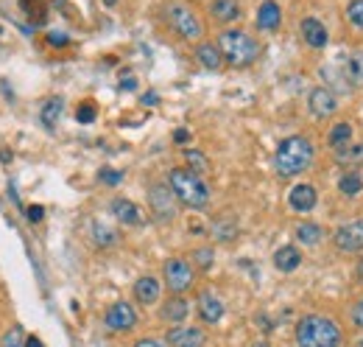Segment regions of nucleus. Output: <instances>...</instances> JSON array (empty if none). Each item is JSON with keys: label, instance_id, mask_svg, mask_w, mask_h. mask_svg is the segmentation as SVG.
<instances>
[{"label": "nucleus", "instance_id": "f257e3e1", "mask_svg": "<svg viewBox=\"0 0 363 347\" xmlns=\"http://www.w3.org/2000/svg\"><path fill=\"white\" fill-rule=\"evenodd\" d=\"M313 157H316V148H313V143L305 134L285 137L277 146V151H274V171H277V177H282V180L299 177V174H305L310 168Z\"/></svg>", "mask_w": 363, "mask_h": 347}, {"label": "nucleus", "instance_id": "f03ea898", "mask_svg": "<svg viewBox=\"0 0 363 347\" xmlns=\"http://www.w3.org/2000/svg\"><path fill=\"white\" fill-rule=\"evenodd\" d=\"M293 339H296V347H341L344 333L332 316L307 314L296 322Z\"/></svg>", "mask_w": 363, "mask_h": 347}, {"label": "nucleus", "instance_id": "7ed1b4c3", "mask_svg": "<svg viewBox=\"0 0 363 347\" xmlns=\"http://www.w3.org/2000/svg\"><path fill=\"white\" fill-rule=\"evenodd\" d=\"M168 185L176 194V199L191 210H204L210 205V185L204 183L202 174L191 168H173L168 174Z\"/></svg>", "mask_w": 363, "mask_h": 347}, {"label": "nucleus", "instance_id": "20e7f679", "mask_svg": "<svg viewBox=\"0 0 363 347\" xmlns=\"http://www.w3.org/2000/svg\"><path fill=\"white\" fill-rule=\"evenodd\" d=\"M218 48L232 68H249L260 56V43L246 31H224L218 37Z\"/></svg>", "mask_w": 363, "mask_h": 347}, {"label": "nucleus", "instance_id": "39448f33", "mask_svg": "<svg viewBox=\"0 0 363 347\" xmlns=\"http://www.w3.org/2000/svg\"><path fill=\"white\" fill-rule=\"evenodd\" d=\"M162 280H165V288L170 294H188L196 283V272L191 266V261L185 258H168L165 266H162Z\"/></svg>", "mask_w": 363, "mask_h": 347}, {"label": "nucleus", "instance_id": "423d86ee", "mask_svg": "<svg viewBox=\"0 0 363 347\" xmlns=\"http://www.w3.org/2000/svg\"><path fill=\"white\" fill-rule=\"evenodd\" d=\"M176 202H179V199H176V194L170 191V185L154 183V185L148 188V208H151V216H154L156 222H162V224L173 222L176 213H179Z\"/></svg>", "mask_w": 363, "mask_h": 347}, {"label": "nucleus", "instance_id": "0eeeda50", "mask_svg": "<svg viewBox=\"0 0 363 347\" xmlns=\"http://www.w3.org/2000/svg\"><path fill=\"white\" fill-rule=\"evenodd\" d=\"M168 23H170V29H173L182 40H199V37L204 34V29H202L196 12L188 9V6H182V3H173V6L168 9Z\"/></svg>", "mask_w": 363, "mask_h": 347}, {"label": "nucleus", "instance_id": "6e6552de", "mask_svg": "<svg viewBox=\"0 0 363 347\" xmlns=\"http://www.w3.org/2000/svg\"><path fill=\"white\" fill-rule=\"evenodd\" d=\"M332 247L338 252H363V219H352V222H344L335 233H332Z\"/></svg>", "mask_w": 363, "mask_h": 347}, {"label": "nucleus", "instance_id": "1a4fd4ad", "mask_svg": "<svg viewBox=\"0 0 363 347\" xmlns=\"http://www.w3.org/2000/svg\"><path fill=\"white\" fill-rule=\"evenodd\" d=\"M104 325H106V330H112V333H129V330H134V325H137V311L129 305V302H112L109 308H106V314H104Z\"/></svg>", "mask_w": 363, "mask_h": 347}, {"label": "nucleus", "instance_id": "9d476101", "mask_svg": "<svg viewBox=\"0 0 363 347\" xmlns=\"http://www.w3.org/2000/svg\"><path fill=\"white\" fill-rule=\"evenodd\" d=\"M165 344L168 347H207V333L202 327L176 325L165 333Z\"/></svg>", "mask_w": 363, "mask_h": 347}, {"label": "nucleus", "instance_id": "9b49d317", "mask_svg": "<svg viewBox=\"0 0 363 347\" xmlns=\"http://www.w3.org/2000/svg\"><path fill=\"white\" fill-rule=\"evenodd\" d=\"M307 107H310V112H313L316 118L324 121V118H330V115L338 112V98H335L332 90L316 87V90H310V95H307Z\"/></svg>", "mask_w": 363, "mask_h": 347}, {"label": "nucleus", "instance_id": "f8f14e48", "mask_svg": "<svg viewBox=\"0 0 363 347\" xmlns=\"http://www.w3.org/2000/svg\"><path fill=\"white\" fill-rule=\"evenodd\" d=\"M191 316V302L179 294H170L162 305H159V319L168 322V325H182Z\"/></svg>", "mask_w": 363, "mask_h": 347}, {"label": "nucleus", "instance_id": "ddd939ff", "mask_svg": "<svg viewBox=\"0 0 363 347\" xmlns=\"http://www.w3.org/2000/svg\"><path fill=\"white\" fill-rule=\"evenodd\" d=\"M196 308H199V316H202L204 325H218L224 319V302L213 291H202Z\"/></svg>", "mask_w": 363, "mask_h": 347}, {"label": "nucleus", "instance_id": "4468645a", "mask_svg": "<svg viewBox=\"0 0 363 347\" xmlns=\"http://www.w3.org/2000/svg\"><path fill=\"white\" fill-rule=\"evenodd\" d=\"M109 210H112V216H115L120 224H129V227H137V224H143V210H140L134 202L123 199V196L112 199Z\"/></svg>", "mask_w": 363, "mask_h": 347}, {"label": "nucleus", "instance_id": "2eb2a0df", "mask_svg": "<svg viewBox=\"0 0 363 347\" xmlns=\"http://www.w3.org/2000/svg\"><path fill=\"white\" fill-rule=\"evenodd\" d=\"M288 202H291V208H293L296 213H310V210L316 208V202H318V194H316L313 185L302 183V185H296V188L288 194Z\"/></svg>", "mask_w": 363, "mask_h": 347}, {"label": "nucleus", "instance_id": "dca6fc26", "mask_svg": "<svg viewBox=\"0 0 363 347\" xmlns=\"http://www.w3.org/2000/svg\"><path fill=\"white\" fill-rule=\"evenodd\" d=\"M341 76H344V82H346L349 87H355V90L363 87V51H352V54L344 59Z\"/></svg>", "mask_w": 363, "mask_h": 347}, {"label": "nucleus", "instance_id": "f3484780", "mask_svg": "<svg viewBox=\"0 0 363 347\" xmlns=\"http://www.w3.org/2000/svg\"><path fill=\"white\" fill-rule=\"evenodd\" d=\"M159 291H162V283L156 277H151V275H143L134 283V300L140 305H154L159 300Z\"/></svg>", "mask_w": 363, "mask_h": 347}, {"label": "nucleus", "instance_id": "a211bd4d", "mask_svg": "<svg viewBox=\"0 0 363 347\" xmlns=\"http://www.w3.org/2000/svg\"><path fill=\"white\" fill-rule=\"evenodd\" d=\"M299 31H302V40H305L310 48H324V45H327V40H330L327 29H324V26H321L316 17H307V20H302Z\"/></svg>", "mask_w": 363, "mask_h": 347}, {"label": "nucleus", "instance_id": "6ab92c4d", "mask_svg": "<svg viewBox=\"0 0 363 347\" xmlns=\"http://www.w3.org/2000/svg\"><path fill=\"white\" fill-rule=\"evenodd\" d=\"M280 20H282V9H280V3H274V0H266V3L257 9V17H255L260 31H274L280 26Z\"/></svg>", "mask_w": 363, "mask_h": 347}, {"label": "nucleus", "instance_id": "aec40b11", "mask_svg": "<svg viewBox=\"0 0 363 347\" xmlns=\"http://www.w3.org/2000/svg\"><path fill=\"white\" fill-rule=\"evenodd\" d=\"M352 123L349 121H338L332 129H330V134H327V146L338 154V151H344V148H349L352 146Z\"/></svg>", "mask_w": 363, "mask_h": 347}, {"label": "nucleus", "instance_id": "412c9836", "mask_svg": "<svg viewBox=\"0 0 363 347\" xmlns=\"http://www.w3.org/2000/svg\"><path fill=\"white\" fill-rule=\"evenodd\" d=\"M210 15L218 23H235V20H241V3L238 0H213Z\"/></svg>", "mask_w": 363, "mask_h": 347}, {"label": "nucleus", "instance_id": "4be33fe9", "mask_svg": "<svg viewBox=\"0 0 363 347\" xmlns=\"http://www.w3.org/2000/svg\"><path fill=\"white\" fill-rule=\"evenodd\" d=\"M299 263H302V252H299L296 247H291V244H285V247H280V249L274 252V266H277L280 272H296Z\"/></svg>", "mask_w": 363, "mask_h": 347}, {"label": "nucleus", "instance_id": "5701e85b", "mask_svg": "<svg viewBox=\"0 0 363 347\" xmlns=\"http://www.w3.org/2000/svg\"><path fill=\"white\" fill-rule=\"evenodd\" d=\"M196 59H199L202 68H207V70H218V68L224 65V54H221V48H218L216 43H202V45L196 48Z\"/></svg>", "mask_w": 363, "mask_h": 347}, {"label": "nucleus", "instance_id": "b1692460", "mask_svg": "<svg viewBox=\"0 0 363 347\" xmlns=\"http://www.w3.org/2000/svg\"><path fill=\"white\" fill-rule=\"evenodd\" d=\"M293 236H296L299 244H305V247H316V244L324 238V227H318V224H313V222H302V224H296Z\"/></svg>", "mask_w": 363, "mask_h": 347}, {"label": "nucleus", "instance_id": "393cba45", "mask_svg": "<svg viewBox=\"0 0 363 347\" xmlns=\"http://www.w3.org/2000/svg\"><path fill=\"white\" fill-rule=\"evenodd\" d=\"M338 191L344 194V196H349V199H355L360 191H363V177H360V174L357 171H344L341 174V180H338Z\"/></svg>", "mask_w": 363, "mask_h": 347}, {"label": "nucleus", "instance_id": "a878e982", "mask_svg": "<svg viewBox=\"0 0 363 347\" xmlns=\"http://www.w3.org/2000/svg\"><path fill=\"white\" fill-rule=\"evenodd\" d=\"M62 112H65V101H62V98L56 95V98H48V101H45V107H42L40 118H42V123H45L48 129H54V126L59 123Z\"/></svg>", "mask_w": 363, "mask_h": 347}, {"label": "nucleus", "instance_id": "bb28decb", "mask_svg": "<svg viewBox=\"0 0 363 347\" xmlns=\"http://www.w3.org/2000/svg\"><path fill=\"white\" fill-rule=\"evenodd\" d=\"M92 241H95V247H112L118 241V233L101 222H92Z\"/></svg>", "mask_w": 363, "mask_h": 347}, {"label": "nucleus", "instance_id": "cd10ccee", "mask_svg": "<svg viewBox=\"0 0 363 347\" xmlns=\"http://www.w3.org/2000/svg\"><path fill=\"white\" fill-rule=\"evenodd\" d=\"M185 160H188V168L196 171V174H207L210 171V160L199 148H185Z\"/></svg>", "mask_w": 363, "mask_h": 347}, {"label": "nucleus", "instance_id": "c85d7f7f", "mask_svg": "<svg viewBox=\"0 0 363 347\" xmlns=\"http://www.w3.org/2000/svg\"><path fill=\"white\" fill-rule=\"evenodd\" d=\"M235 233H238V224H235L229 216H224V219H218V222L213 224V236H216L218 241H232Z\"/></svg>", "mask_w": 363, "mask_h": 347}, {"label": "nucleus", "instance_id": "c756f323", "mask_svg": "<svg viewBox=\"0 0 363 347\" xmlns=\"http://www.w3.org/2000/svg\"><path fill=\"white\" fill-rule=\"evenodd\" d=\"M335 160H338L341 165H363V143L349 146V148L338 151V154H335Z\"/></svg>", "mask_w": 363, "mask_h": 347}, {"label": "nucleus", "instance_id": "7c9ffc66", "mask_svg": "<svg viewBox=\"0 0 363 347\" xmlns=\"http://www.w3.org/2000/svg\"><path fill=\"white\" fill-rule=\"evenodd\" d=\"M193 263L202 269V272H210L213 269V261H216V252L210 249V247H199V249H193Z\"/></svg>", "mask_w": 363, "mask_h": 347}, {"label": "nucleus", "instance_id": "2f4dec72", "mask_svg": "<svg viewBox=\"0 0 363 347\" xmlns=\"http://www.w3.org/2000/svg\"><path fill=\"white\" fill-rule=\"evenodd\" d=\"M98 118V107H95V101H84L79 109H76V121L79 123H92Z\"/></svg>", "mask_w": 363, "mask_h": 347}, {"label": "nucleus", "instance_id": "473e14b6", "mask_svg": "<svg viewBox=\"0 0 363 347\" xmlns=\"http://www.w3.org/2000/svg\"><path fill=\"white\" fill-rule=\"evenodd\" d=\"M23 12H34V23H45V3L42 0H20Z\"/></svg>", "mask_w": 363, "mask_h": 347}, {"label": "nucleus", "instance_id": "72a5a7b5", "mask_svg": "<svg viewBox=\"0 0 363 347\" xmlns=\"http://www.w3.org/2000/svg\"><path fill=\"white\" fill-rule=\"evenodd\" d=\"M346 17H349L352 26L363 29V0H352V3L346 6Z\"/></svg>", "mask_w": 363, "mask_h": 347}, {"label": "nucleus", "instance_id": "f704fd0d", "mask_svg": "<svg viewBox=\"0 0 363 347\" xmlns=\"http://www.w3.org/2000/svg\"><path fill=\"white\" fill-rule=\"evenodd\" d=\"M98 180L104 185H120L123 183V171H115V168H101L98 171Z\"/></svg>", "mask_w": 363, "mask_h": 347}, {"label": "nucleus", "instance_id": "c9c22d12", "mask_svg": "<svg viewBox=\"0 0 363 347\" xmlns=\"http://www.w3.org/2000/svg\"><path fill=\"white\" fill-rule=\"evenodd\" d=\"M0 347H26L23 330H20V327H12V330L3 336V341H0Z\"/></svg>", "mask_w": 363, "mask_h": 347}, {"label": "nucleus", "instance_id": "e433bc0d", "mask_svg": "<svg viewBox=\"0 0 363 347\" xmlns=\"http://www.w3.org/2000/svg\"><path fill=\"white\" fill-rule=\"evenodd\" d=\"M352 322H355V327H360V330H363V297L352 305Z\"/></svg>", "mask_w": 363, "mask_h": 347}, {"label": "nucleus", "instance_id": "4c0bfd02", "mask_svg": "<svg viewBox=\"0 0 363 347\" xmlns=\"http://www.w3.org/2000/svg\"><path fill=\"white\" fill-rule=\"evenodd\" d=\"M26 213H29V222H42V216H45V208H42V205H31Z\"/></svg>", "mask_w": 363, "mask_h": 347}, {"label": "nucleus", "instance_id": "58836bf2", "mask_svg": "<svg viewBox=\"0 0 363 347\" xmlns=\"http://www.w3.org/2000/svg\"><path fill=\"white\" fill-rule=\"evenodd\" d=\"M131 347H168V344L159 341V339H137Z\"/></svg>", "mask_w": 363, "mask_h": 347}, {"label": "nucleus", "instance_id": "ea45409f", "mask_svg": "<svg viewBox=\"0 0 363 347\" xmlns=\"http://www.w3.org/2000/svg\"><path fill=\"white\" fill-rule=\"evenodd\" d=\"M48 43H51V45H67V37L59 34V31H51V34H48Z\"/></svg>", "mask_w": 363, "mask_h": 347}, {"label": "nucleus", "instance_id": "a19ab883", "mask_svg": "<svg viewBox=\"0 0 363 347\" xmlns=\"http://www.w3.org/2000/svg\"><path fill=\"white\" fill-rule=\"evenodd\" d=\"M173 140H176V143H188V140H191V132H188V129H176V132H173Z\"/></svg>", "mask_w": 363, "mask_h": 347}, {"label": "nucleus", "instance_id": "79ce46f5", "mask_svg": "<svg viewBox=\"0 0 363 347\" xmlns=\"http://www.w3.org/2000/svg\"><path fill=\"white\" fill-rule=\"evenodd\" d=\"M26 347H45V344H42L40 336H29V339H26Z\"/></svg>", "mask_w": 363, "mask_h": 347}, {"label": "nucleus", "instance_id": "37998d69", "mask_svg": "<svg viewBox=\"0 0 363 347\" xmlns=\"http://www.w3.org/2000/svg\"><path fill=\"white\" fill-rule=\"evenodd\" d=\"M143 104L154 107V104H156V93H145V95H143Z\"/></svg>", "mask_w": 363, "mask_h": 347}, {"label": "nucleus", "instance_id": "c03bdc74", "mask_svg": "<svg viewBox=\"0 0 363 347\" xmlns=\"http://www.w3.org/2000/svg\"><path fill=\"white\" fill-rule=\"evenodd\" d=\"M120 87H123V90H134L137 84H134V79H123V84H120Z\"/></svg>", "mask_w": 363, "mask_h": 347}, {"label": "nucleus", "instance_id": "a18cd8bd", "mask_svg": "<svg viewBox=\"0 0 363 347\" xmlns=\"http://www.w3.org/2000/svg\"><path fill=\"white\" fill-rule=\"evenodd\" d=\"M0 160H3V162H12V151H0Z\"/></svg>", "mask_w": 363, "mask_h": 347}, {"label": "nucleus", "instance_id": "49530a36", "mask_svg": "<svg viewBox=\"0 0 363 347\" xmlns=\"http://www.w3.org/2000/svg\"><path fill=\"white\" fill-rule=\"evenodd\" d=\"M357 277H360V280H363V258H360V261H357Z\"/></svg>", "mask_w": 363, "mask_h": 347}, {"label": "nucleus", "instance_id": "de8ad7c7", "mask_svg": "<svg viewBox=\"0 0 363 347\" xmlns=\"http://www.w3.org/2000/svg\"><path fill=\"white\" fill-rule=\"evenodd\" d=\"M104 3H106V6H115V3H118V0H104Z\"/></svg>", "mask_w": 363, "mask_h": 347}, {"label": "nucleus", "instance_id": "09e8293b", "mask_svg": "<svg viewBox=\"0 0 363 347\" xmlns=\"http://www.w3.org/2000/svg\"><path fill=\"white\" fill-rule=\"evenodd\" d=\"M255 347H268V344H266V341H257V344H255Z\"/></svg>", "mask_w": 363, "mask_h": 347}, {"label": "nucleus", "instance_id": "8fccbe9b", "mask_svg": "<svg viewBox=\"0 0 363 347\" xmlns=\"http://www.w3.org/2000/svg\"><path fill=\"white\" fill-rule=\"evenodd\" d=\"M357 347H363V339H360V344H357Z\"/></svg>", "mask_w": 363, "mask_h": 347}]
</instances>
